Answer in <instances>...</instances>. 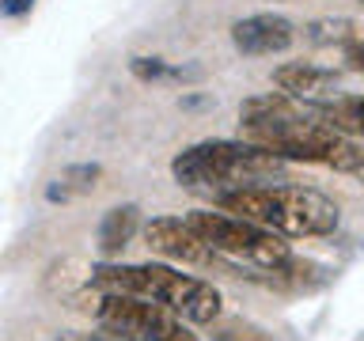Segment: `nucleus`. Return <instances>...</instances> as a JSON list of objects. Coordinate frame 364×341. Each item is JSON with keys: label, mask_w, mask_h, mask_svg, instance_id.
Listing matches in <instances>:
<instances>
[{"label": "nucleus", "mask_w": 364, "mask_h": 341, "mask_svg": "<svg viewBox=\"0 0 364 341\" xmlns=\"http://www.w3.org/2000/svg\"><path fill=\"white\" fill-rule=\"evenodd\" d=\"M141 232V209L136 205H114L99 220V254L114 261Z\"/></svg>", "instance_id": "obj_10"}, {"label": "nucleus", "mask_w": 364, "mask_h": 341, "mask_svg": "<svg viewBox=\"0 0 364 341\" xmlns=\"http://www.w3.org/2000/svg\"><path fill=\"white\" fill-rule=\"evenodd\" d=\"M296 42V27L292 19L277 16V11H255L232 23V45L243 57H269V53H284Z\"/></svg>", "instance_id": "obj_8"}, {"label": "nucleus", "mask_w": 364, "mask_h": 341, "mask_svg": "<svg viewBox=\"0 0 364 341\" xmlns=\"http://www.w3.org/2000/svg\"><path fill=\"white\" fill-rule=\"evenodd\" d=\"M209 337L213 341H277L266 326L250 323V318H216V323H209Z\"/></svg>", "instance_id": "obj_15"}, {"label": "nucleus", "mask_w": 364, "mask_h": 341, "mask_svg": "<svg viewBox=\"0 0 364 341\" xmlns=\"http://www.w3.org/2000/svg\"><path fill=\"white\" fill-rule=\"evenodd\" d=\"M239 136L266 148L284 163H318L338 175H360L364 152L353 136L334 133L318 118V102L266 91L239 107Z\"/></svg>", "instance_id": "obj_1"}, {"label": "nucleus", "mask_w": 364, "mask_h": 341, "mask_svg": "<svg viewBox=\"0 0 364 341\" xmlns=\"http://www.w3.org/2000/svg\"><path fill=\"white\" fill-rule=\"evenodd\" d=\"M141 235H144L148 250L159 254V258H167V261L201 266V269L216 266V254L193 235V227L182 220V216H152L148 224H141Z\"/></svg>", "instance_id": "obj_7"}, {"label": "nucleus", "mask_w": 364, "mask_h": 341, "mask_svg": "<svg viewBox=\"0 0 364 341\" xmlns=\"http://www.w3.org/2000/svg\"><path fill=\"white\" fill-rule=\"evenodd\" d=\"M193 235L213 250L216 258L235 261V266H250V269H273L292 254L289 239L266 232V227L243 220V216L220 212V209H198L190 216H182Z\"/></svg>", "instance_id": "obj_5"}, {"label": "nucleus", "mask_w": 364, "mask_h": 341, "mask_svg": "<svg viewBox=\"0 0 364 341\" xmlns=\"http://www.w3.org/2000/svg\"><path fill=\"white\" fill-rule=\"evenodd\" d=\"M129 72L141 80V84H186V80H201V68L198 65H167L164 57H133L129 61Z\"/></svg>", "instance_id": "obj_13"}, {"label": "nucleus", "mask_w": 364, "mask_h": 341, "mask_svg": "<svg viewBox=\"0 0 364 341\" xmlns=\"http://www.w3.org/2000/svg\"><path fill=\"white\" fill-rule=\"evenodd\" d=\"M95 323L125 341H201L193 334V326L175 311H167L152 300H136V296H118V292H99Z\"/></svg>", "instance_id": "obj_6"}, {"label": "nucleus", "mask_w": 364, "mask_h": 341, "mask_svg": "<svg viewBox=\"0 0 364 341\" xmlns=\"http://www.w3.org/2000/svg\"><path fill=\"white\" fill-rule=\"evenodd\" d=\"M57 341H125V337H118V334H110V330H87V334H61Z\"/></svg>", "instance_id": "obj_17"}, {"label": "nucleus", "mask_w": 364, "mask_h": 341, "mask_svg": "<svg viewBox=\"0 0 364 341\" xmlns=\"http://www.w3.org/2000/svg\"><path fill=\"white\" fill-rule=\"evenodd\" d=\"M91 288L95 292H118L136 296V300H152L190 326H209L220 318L224 300L213 281H201L193 273H182L167 261H102L91 266Z\"/></svg>", "instance_id": "obj_3"}, {"label": "nucleus", "mask_w": 364, "mask_h": 341, "mask_svg": "<svg viewBox=\"0 0 364 341\" xmlns=\"http://www.w3.org/2000/svg\"><path fill=\"white\" fill-rule=\"evenodd\" d=\"M102 178V167L99 163H73L61 170V178L46 190V201H68V197H80V193H91Z\"/></svg>", "instance_id": "obj_12"}, {"label": "nucleus", "mask_w": 364, "mask_h": 341, "mask_svg": "<svg viewBox=\"0 0 364 341\" xmlns=\"http://www.w3.org/2000/svg\"><path fill=\"white\" fill-rule=\"evenodd\" d=\"M213 205L220 212L243 216V220L266 227L281 239H326L341 224V209L334 197H326L315 186H292L289 178L228 190Z\"/></svg>", "instance_id": "obj_2"}, {"label": "nucleus", "mask_w": 364, "mask_h": 341, "mask_svg": "<svg viewBox=\"0 0 364 341\" xmlns=\"http://www.w3.org/2000/svg\"><path fill=\"white\" fill-rule=\"evenodd\" d=\"M341 50H346V68H349V72H364V50H360V38H349L346 45H341Z\"/></svg>", "instance_id": "obj_16"}, {"label": "nucleus", "mask_w": 364, "mask_h": 341, "mask_svg": "<svg viewBox=\"0 0 364 341\" xmlns=\"http://www.w3.org/2000/svg\"><path fill=\"white\" fill-rule=\"evenodd\" d=\"M304 38L311 45H346L349 38H360L353 19H315L304 27Z\"/></svg>", "instance_id": "obj_14"}, {"label": "nucleus", "mask_w": 364, "mask_h": 341, "mask_svg": "<svg viewBox=\"0 0 364 341\" xmlns=\"http://www.w3.org/2000/svg\"><path fill=\"white\" fill-rule=\"evenodd\" d=\"M171 175L182 190L205 193V197H220L239 186H258V182H284L289 163L277 159L266 148L250 141H232V136H216V141H198L171 159Z\"/></svg>", "instance_id": "obj_4"}, {"label": "nucleus", "mask_w": 364, "mask_h": 341, "mask_svg": "<svg viewBox=\"0 0 364 341\" xmlns=\"http://www.w3.org/2000/svg\"><path fill=\"white\" fill-rule=\"evenodd\" d=\"M273 84L277 91L304 102H323L341 95V72L338 68H323V65H307V61H289L281 68H273Z\"/></svg>", "instance_id": "obj_9"}, {"label": "nucleus", "mask_w": 364, "mask_h": 341, "mask_svg": "<svg viewBox=\"0 0 364 341\" xmlns=\"http://www.w3.org/2000/svg\"><path fill=\"white\" fill-rule=\"evenodd\" d=\"M318 118H323V125H330L334 133L357 141L360 129H364V121H360V95H357V91H341V95H334V99H323V102H318Z\"/></svg>", "instance_id": "obj_11"}, {"label": "nucleus", "mask_w": 364, "mask_h": 341, "mask_svg": "<svg viewBox=\"0 0 364 341\" xmlns=\"http://www.w3.org/2000/svg\"><path fill=\"white\" fill-rule=\"evenodd\" d=\"M31 8H34V0H0V16H8V19L27 16Z\"/></svg>", "instance_id": "obj_18"}]
</instances>
